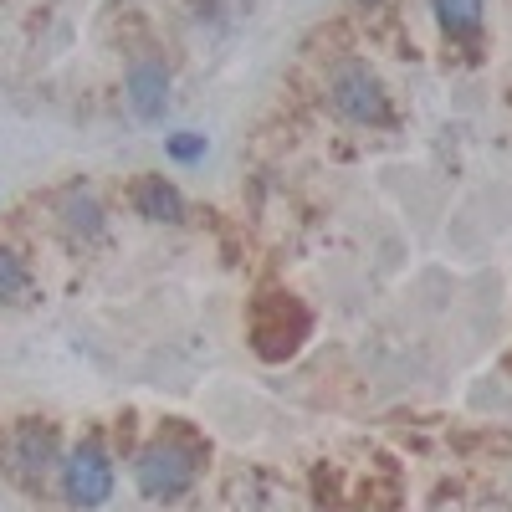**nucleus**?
I'll return each mask as SVG.
<instances>
[{
	"label": "nucleus",
	"mask_w": 512,
	"mask_h": 512,
	"mask_svg": "<svg viewBox=\"0 0 512 512\" xmlns=\"http://www.w3.org/2000/svg\"><path fill=\"white\" fill-rule=\"evenodd\" d=\"M67 226L72 231H98V200L93 195H67Z\"/></svg>",
	"instance_id": "9"
},
{
	"label": "nucleus",
	"mask_w": 512,
	"mask_h": 512,
	"mask_svg": "<svg viewBox=\"0 0 512 512\" xmlns=\"http://www.w3.org/2000/svg\"><path fill=\"white\" fill-rule=\"evenodd\" d=\"M436 16H441L446 31L472 36V31L482 26V0H436Z\"/></svg>",
	"instance_id": "7"
},
{
	"label": "nucleus",
	"mask_w": 512,
	"mask_h": 512,
	"mask_svg": "<svg viewBox=\"0 0 512 512\" xmlns=\"http://www.w3.org/2000/svg\"><path fill=\"white\" fill-rule=\"evenodd\" d=\"M16 456L26 472H47L52 466V431H41V425H21V436H16Z\"/></svg>",
	"instance_id": "6"
},
{
	"label": "nucleus",
	"mask_w": 512,
	"mask_h": 512,
	"mask_svg": "<svg viewBox=\"0 0 512 512\" xmlns=\"http://www.w3.org/2000/svg\"><path fill=\"white\" fill-rule=\"evenodd\" d=\"M128 103H134L139 118H159L164 103H169V72L159 62H134L128 67Z\"/></svg>",
	"instance_id": "4"
},
{
	"label": "nucleus",
	"mask_w": 512,
	"mask_h": 512,
	"mask_svg": "<svg viewBox=\"0 0 512 512\" xmlns=\"http://www.w3.org/2000/svg\"><path fill=\"white\" fill-rule=\"evenodd\" d=\"M26 292V267H21V256L0 246V297H21Z\"/></svg>",
	"instance_id": "8"
},
{
	"label": "nucleus",
	"mask_w": 512,
	"mask_h": 512,
	"mask_svg": "<svg viewBox=\"0 0 512 512\" xmlns=\"http://www.w3.org/2000/svg\"><path fill=\"white\" fill-rule=\"evenodd\" d=\"M62 492H67L72 507H103L113 497V461L103 456V446L82 441L62 461Z\"/></svg>",
	"instance_id": "2"
},
{
	"label": "nucleus",
	"mask_w": 512,
	"mask_h": 512,
	"mask_svg": "<svg viewBox=\"0 0 512 512\" xmlns=\"http://www.w3.org/2000/svg\"><path fill=\"white\" fill-rule=\"evenodd\" d=\"M134 477H139V492H144V497L169 502V497H180V492L195 482V451H185V446H175V441H154V446L139 451Z\"/></svg>",
	"instance_id": "1"
},
{
	"label": "nucleus",
	"mask_w": 512,
	"mask_h": 512,
	"mask_svg": "<svg viewBox=\"0 0 512 512\" xmlns=\"http://www.w3.org/2000/svg\"><path fill=\"white\" fill-rule=\"evenodd\" d=\"M134 205H139V216H149V221H180V190L175 185H164L159 175H144L139 185H134Z\"/></svg>",
	"instance_id": "5"
},
{
	"label": "nucleus",
	"mask_w": 512,
	"mask_h": 512,
	"mask_svg": "<svg viewBox=\"0 0 512 512\" xmlns=\"http://www.w3.org/2000/svg\"><path fill=\"white\" fill-rule=\"evenodd\" d=\"M169 149V159H180V164H195L200 154H205V134H175L164 144Z\"/></svg>",
	"instance_id": "10"
},
{
	"label": "nucleus",
	"mask_w": 512,
	"mask_h": 512,
	"mask_svg": "<svg viewBox=\"0 0 512 512\" xmlns=\"http://www.w3.org/2000/svg\"><path fill=\"white\" fill-rule=\"evenodd\" d=\"M328 98L349 123H379L384 118V93H379V82H374L369 67H344L333 77Z\"/></svg>",
	"instance_id": "3"
}]
</instances>
